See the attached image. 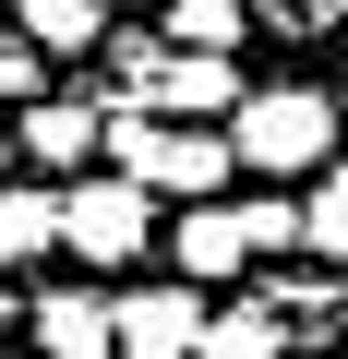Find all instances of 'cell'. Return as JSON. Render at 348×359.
<instances>
[{"label":"cell","mask_w":348,"mask_h":359,"mask_svg":"<svg viewBox=\"0 0 348 359\" xmlns=\"http://www.w3.org/2000/svg\"><path fill=\"white\" fill-rule=\"evenodd\" d=\"M96 144L120 156V180H132L144 204H168V192H181V204H217V180H228V144L217 132H181V120H156V108H108Z\"/></svg>","instance_id":"1"},{"label":"cell","mask_w":348,"mask_h":359,"mask_svg":"<svg viewBox=\"0 0 348 359\" xmlns=\"http://www.w3.org/2000/svg\"><path fill=\"white\" fill-rule=\"evenodd\" d=\"M217 144H228V168H264V180L324 168V156H336V96H312V84H264V96H240V120H228Z\"/></svg>","instance_id":"2"},{"label":"cell","mask_w":348,"mask_h":359,"mask_svg":"<svg viewBox=\"0 0 348 359\" xmlns=\"http://www.w3.org/2000/svg\"><path fill=\"white\" fill-rule=\"evenodd\" d=\"M156 240V204L132 192V180L108 168V180H72V192H60V252L72 264H132Z\"/></svg>","instance_id":"3"},{"label":"cell","mask_w":348,"mask_h":359,"mask_svg":"<svg viewBox=\"0 0 348 359\" xmlns=\"http://www.w3.org/2000/svg\"><path fill=\"white\" fill-rule=\"evenodd\" d=\"M193 335H205V299H193V287H132V299H108V359H193Z\"/></svg>","instance_id":"4"},{"label":"cell","mask_w":348,"mask_h":359,"mask_svg":"<svg viewBox=\"0 0 348 359\" xmlns=\"http://www.w3.org/2000/svg\"><path fill=\"white\" fill-rule=\"evenodd\" d=\"M25 323H37V359H108V299L96 287H49V299H25Z\"/></svg>","instance_id":"5"},{"label":"cell","mask_w":348,"mask_h":359,"mask_svg":"<svg viewBox=\"0 0 348 359\" xmlns=\"http://www.w3.org/2000/svg\"><path fill=\"white\" fill-rule=\"evenodd\" d=\"M240 264H252L240 216H228V204H193V216H181V287H217V276H240Z\"/></svg>","instance_id":"6"},{"label":"cell","mask_w":348,"mask_h":359,"mask_svg":"<svg viewBox=\"0 0 348 359\" xmlns=\"http://www.w3.org/2000/svg\"><path fill=\"white\" fill-rule=\"evenodd\" d=\"M156 96H168V120H181V108H240V72L205 60V48H168L156 60Z\"/></svg>","instance_id":"7"},{"label":"cell","mask_w":348,"mask_h":359,"mask_svg":"<svg viewBox=\"0 0 348 359\" xmlns=\"http://www.w3.org/2000/svg\"><path fill=\"white\" fill-rule=\"evenodd\" d=\"M25 156H37V168H84V156H96V108L37 96V108H25Z\"/></svg>","instance_id":"8"},{"label":"cell","mask_w":348,"mask_h":359,"mask_svg":"<svg viewBox=\"0 0 348 359\" xmlns=\"http://www.w3.org/2000/svg\"><path fill=\"white\" fill-rule=\"evenodd\" d=\"M37 252H60V204L49 192H0V276L37 264Z\"/></svg>","instance_id":"9"},{"label":"cell","mask_w":348,"mask_h":359,"mask_svg":"<svg viewBox=\"0 0 348 359\" xmlns=\"http://www.w3.org/2000/svg\"><path fill=\"white\" fill-rule=\"evenodd\" d=\"M193 359H288V335H276V311H205Z\"/></svg>","instance_id":"10"},{"label":"cell","mask_w":348,"mask_h":359,"mask_svg":"<svg viewBox=\"0 0 348 359\" xmlns=\"http://www.w3.org/2000/svg\"><path fill=\"white\" fill-rule=\"evenodd\" d=\"M108 0H25V48H96Z\"/></svg>","instance_id":"11"},{"label":"cell","mask_w":348,"mask_h":359,"mask_svg":"<svg viewBox=\"0 0 348 359\" xmlns=\"http://www.w3.org/2000/svg\"><path fill=\"white\" fill-rule=\"evenodd\" d=\"M300 240H312L324 264H348V156H324V180H312V204H300Z\"/></svg>","instance_id":"12"},{"label":"cell","mask_w":348,"mask_h":359,"mask_svg":"<svg viewBox=\"0 0 348 359\" xmlns=\"http://www.w3.org/2000/svg\"><path fill=\"white\" fill-rule=\"evenodd\" d=\"M228 36H240V0H168V48L228 60Z\"/></svg>","instance_id":"13"},{"label":"cell","mask_w":348,"mask_h":359,"mask_svg":"<svg viewBox=\"0 0 348 359\" xmlns=\"http://www.w3.org/2000/svg\"><path fill=\"white\" fill-rule=\"evenodd\" d=\"M228 216H240L252 252H288V240H300V204H228Z\"/></svg>","instance_id":"14"},{"label":"cell","mask_w":348,"mask_h":359,"mask_svg":"<svg viewBox=\"0 0 348 359\" xmlns=\"http://www.w3.org/2000/svg\"><path fill=\"white\" fill-rule=\"evenodd\" d=\"M276 36H312V25H348V0H264Z\"/></svg>","instance_id":"15"},{"label":"cell","mask_w":348,"mask_h":359,"mask_svg":"<svg viewBox=\"0 0 348 359\" xmlns=\"http://www.w3.org/2000/svg\"><path fill=\"white\" fill-rule=\"evenodd\" d=\"M37 84V48H0V96H25Z\"/></svg>","instance_id":"16"},{"label":"cell","mask_w":348,"mask_h":359,"mask_svg":"<svg viewBox=\"0 0 348 359\" xmlns=\"http://www.w3.org/2000/svg\"><path fill=\"white\" fill-rule=\"evenodd\" d=\"M13 323H25V299H13V287H0V335H13Z\"/></svg>","instance_id":"17"}]
</instances>
